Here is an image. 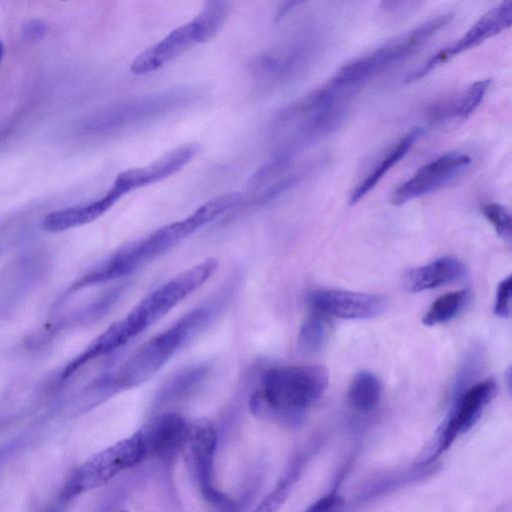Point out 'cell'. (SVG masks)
<instances>
[{
    "label": "cell",
    "mask_w": 512,
    "mask_h": 512,
    "mask_svg": "<svg viewBox=\"0 0 512 512\" xmlns=\"http://www.w3.org/2000/svg\"><path fill=\"white\" fill-rule=\"evenodd\" d=\"M231 11V2L212 0L190 21L196 44L211 40L221 29Z\"/></svg>",
    "instance_id": "cell-21"
},
{
    "label": "cell",
    "mask_w": 512,
    "mask_h": 512,
    "mask_svg": "<svg viewBox=\"0 0 512 512\" xmlns=\"http://www.w3.org/2000/svg\"><path fill=\"white\" fill-rule=\"evenodd\" d=\"M201 97L195 87H178L130 98L107 109L96 120L104 131L131 129L193 104Z\"/></svg>",
    "instance_id": "cell-6"
},
{
    "label": "cell",
    "mask_w": 512,
    "mask_h": 512,
    "mask_svg": "<svg viewBox=\"0 0 512 512\" xmlns=\"http://www.w3.org/2000/svg\"><path fill=\"white\" fill-rule=\"evenodd\" d=\"M186 441L190 444L196 476L204 497L212 503L223 504L225 497L212 483L213 457L217 443L214 427L207 421H197L189 425Z\"/></svg>",
    "instance_id": "cell-14"
},
{
    "label": "cell",
    "mask_w": 512,
    "mask_h": 512,
    "mask_svg": "<svg viewBox=\"0 0 512 512\" xmlns=\"http://www.w3.org/2000/svg\"><path fill=\"white\" fill-rule=\"evenodd\" d=\"M312 311L342 319H369L384 312L387 300L372 293L318 289L308 296Z\"/></svg>",
    "instance_id": "cell-12"
},
{
    "label": "cell",
    "mask_w": 512,
    "mask_h": 512,
    "mask_svg": "<svg viewBox=\"0 0 512 512\" xmlns=\"http://www.w3.org/2000/svg\"><path fill=\"white\" fill-rule=\"evenodd\" d=\"M245 201L242 193H226L208 200L184 219L169 223L126 245L74 285H88L114 280L143 267L169 251L202 226Z\"/></svg>",
    "instance_id": "cell-1"
},
{
    "label": "cell",
    "mask_w": 512,
    "mask_h": 512,
    "mask_svg": "<svg viewBox=\"0 0 512 512\" xmlns=\"http://www.w3.org/2000/svg\"><path fill=\"white\" fill-rule=\"evenodd\" d=\"M511 286V276L503 279L498 285L494 303V313L499 317L504 318L510 316Z\"/></svg>",
    "instance_id": "cell-30"
},
{
    "label": "cell",
    "mask_w": 512,
    "mask_h": 512,
    "mask_svg": "<svg viewBox=\"0 0 512 512\" xmlns=\"http://www.w3.org/2000/svg\"><path fill=\"white\" fill-rule=\"evenodd\" d=\"M213 312L212 305L196 307L150 338L106 379L107 388L114 392L131 389L150 379L209 321Z\"/></svg>",
    "instance_id": "cell-4"
},
{
    "label": "cell",
    "mask_w": 512,
    "mask_h": 512,
    "mask_svg": "<svg viewBox=\"0 0 512 512\" xmlns=\"http://www.w3.org/2000/svg\"><path fill=\"white\" fill-rule=\"evenodd\" d=\"M200 149L197 143L178 146L144 167L130 168L121 172L115 178L112 187L123 197L138 188L160 182L191 162Z\"/></svg>",
    "instance_id": "cell-13"
},
{
    "label": "cell",
    "mask_w": 512,
    "mask_h": 512,
    "mask_svg": "<svg viewBox=\"0 0 512 512\" xmlns=\"http://www.w3.org/2000/svg\"><path fill=\"white\" fill-rule=\"evenodd\" d=\"M482 213L500 237L506 241L511 240V216L503 205L487 203L482 207Z\"/></svg>",
    "instance_id": "cell-27"
},
{
    "label": "cell",
    "mask_w": 512,
    "mask_h": 512,
    "mask_svg": "<svg viewBox=\"0 0 512 512\" xmlns=\"http://www.w3.org/2000/svg\"><path fill=\"white\" fill-rule=\"evenodd\" d=\"M345 501L337 490H332L316 500L305 512H344Z\"/></svg>",
    "instance_id": "cell-29"
},
{
    "label": "cell",
    "mask_w": 512,
    "mask_h": 512,
    "mask_svg": "<svg viewBox=\"0 0 512 512\" xmlns=\"http://www.w3.org/2000/svg\"><path fill=\"white\" fill-rule=\"evenodd\" d=\"M146 456L138 433L91 456L66 482L61 498L71 500L79 494L103 485L120 471L140 462Z\"/></svg>",
    "instance_id": "cell-7"
},
{
    "label": "cell",
    "mask_w": 512,
    "mask_h": 512,
    "mask_svg": "<svg viewBox=\"0 0 512 512\" xmlns=\"http://www.w3.org/2000/svg\"><path fill=\"white\" fill-rule=\"evenodd\" d=\"M381 399V384L379 379L370 371H360L352 379L347 400L356 411L368 413L373 411Z\"/></svg>",
    "instance_id": "cell-22"
},
{
    "label": "cell",
    "mask_w": 512,
    "mask_h": 512,
    "mask_svg": "<svg viewBox=\"0 0 512 512\" xmlns=\"http://www.w3.org/2000/svg\"><path fill=\"white\" fill-rule=\"evenodd\" d=\"M188 429V423L180 415L165 413L151 420L137 433L146 455L165 454L186 442Z\"/></svg>",
    "instance_id": "cell-16"
},
{
    "label": "cell",
    "mask_w": 512,
    "mask_h": 512,
    "mask_svg": "<svg viewBox=\"0 0 512 512\" xmlns=\"http://www.w3.org/2000/svg\"><path fill=\"white\" fill-rule=\"evenodd\" d=\"M300 1H287L281 3V5L278 7L275 15H274V21H279L282 19L287 13H289L291 10H293L297 5L301 4Z\"/></svg>",
    "instance_id": "cell-32"
},
{
    "label": "cell",
    "mask_w": 512,
    "mask_h": 512,
    "mask_svg": "<svg viewBox=\"0 0 512 512\" xmlns=\"http://www.w3.org/2000/svg\"><path fill=\"white\" fill-rule=\"evenodd\" d=\"M314 46L308 39L268 50L257 56L251 66L260 88L278 86L296 76L309 62Z\"/></svg>",
    "instance_id": "cell-11"
},
{
    "label": "cell",
    "mask_w": 512,
    "mask_h": 512,
    "mask_svg": "<svg viewBox=\"0 0 512 512\" xmlns=\"http://www.w3.org/2000/svg\"><path fill=\"white\" fill-rule=\"evenodd\" d=\"M469 300L470 292L468 290L444 294L433 302L424 314L422 322L426 326L446 323L459 315Z\"/></svg>",
    "instance_id": "cell-24"
},
{
    "label": "cell",
    "mask_w": 512,
    "mask_h": 512,
    "mask_svg": "<svg viewBox=\"0 0 512 512\" xmlns=\"http://www.w3.org/2000/svg\"><path fill=\"white\" fill-rule=\"evenodd\" d=\"M293 158L292 153L279 149L250 177L247 187L257 189L271 181L290 166Z\"/></svg>",
    "instance_id": "cell-26"
},
{
    "label": "cell",
    "mask_w": 512,
    "mask_h": 512,
    "mask_svg": "<svg viewBox=\"0 0 512 512\" xmlns=\"http://www.w3.org/2000/svg\"><path fill=\"white\" fill-rule=\"evenodd\" d=\"M295 472H292L278 484L255 508L253 512H277L287 499L291 490L292 482L295 479Z\"/></svg>",
    "instance_id": "cell-28"
},
{
    "label": "cell",
    "mask_w": 512,
    "mask_h": 512,
    "mask_svg": "<svg viewBox=\"0 0 512 512\" xmlns=\"http://www.w3.org/2000/svg\"><path fill=\"white\" fill-rule=\"evenodd\" d=\"M466 275L464 264L454 257H441L409 270L403 285L409 292H421L458 281Z\"/></svg>",
    "instance_id": "cell-17"
},
{
    "label": "cell",
    "mask_w": 512,
    "mask_h": 512,
    "mask_svg": "<svg viewBox=\"0 0 512 512\" xmlns=\"http://www.w3.org/2000/svg\"><path fill=\"white\" fill-rule=\"evenodd\" d=\"M327 385V371L320 366L272 367L262 373L250 407L261 416L295 420L321 397Z\"/></svg>",
    "instance_id": "cell-2"
},
{
    "label": "cell",
    "mask_w": 512,
    "mask_h": 512,
    "mask_svg": "<svg viewBox=\"0 0 512 512\" xmlns=\"http://www.w3.org/2000/svg\"><path fill=\"white\" fill-rule=\"evenodd\" d=\"M471 164L469 155L448 152L421 166L410 178L399 184L390 196L393 205H402L448 185Z\"/></svg>",
    "instance_id": "cell-10"
},
{
    "label": "cell",
    "mask_w": 512,
    "mask_h": 512,
    "mask_svg": "<svg viewBox=\"0 0 512 512\" xmlns=\"http://www.w3.org/2000/svg\"><path fill=\"white\" fill-rule=\"evenodd\" d=\"M46 32V25L41 20L27 22L22 30L23 37L28 41L40 40Z\"/></svg>",
    "instance_id": "cell-31"
},
{
    "label": "cell",
    "mask_w": 512,
    "mask_h": 512,
    "mask_svg": "<svg viewBox=\"0 0 512 512\" xmlns=\"http://www.w3.org/2000/svg\"><path fill=\"white\" fill-rule=\"evenodd\" d=\"M496 391V382L493 379H486L459 395L441 425L433 450L420 463L434 465L439 456L450 449L457 439L477 423L485 408L494 398Z\"/></svg>",
    "instance_id": "cell-8"
},
{
    "label": "cell",
    "mask_w": 512,
    "mask_h": 512,
    "mask_svg": "<svg viewBox=\"0 0 512 512\" xmlns=\"http://www.w3.org/2000/svg\"><path fill=\"white\" fill-rule=\"evenodd\" d=\"M423 130L420 127L413 128L406 133L387 153L383 156L371 171L357 184L349 197V205H354L364 198L410 151L415 142L422 135Z\"/></svg>",
    "instance_id": "cell-20"
},
{
    "label": "cell",
    "mask_w": 512,
    "mask_h": 512,
    "mask_svg": "<svg viewBox=\"0 0 512 512\" xmlns=\"http://www.w3.org/2000/svg\"><path fill=\"white\" fill-rule=\"evenodd\" d=\"M208 368L205 365L190 366L168 380L161 391L164 398H173L184 395L205 379Z\"/></svg>",
    "instance_id": "cell-25"
},
{
    "label": "cell",
    "mask_w": 512,
    "mask_h": 512,
    "mask_svg": "<svg viewBox=\"0 0 512 512\" xmlns=\"http://www.w3.org/2000/svg\"><path fill=\"white\" fill-rule=\"evenodd\" d=\"M490 84V79L477 80L456 95L439 100L429 108L430 120L446 123L469 118L483 101Z\"/></svg>",
    "instance_id": "cell-18"
},
{
    "label": "cell",
    "mask_w": 512,
    "mask_h": 512,
    "mask_svg": "<svg viewBox=\"0 0 512 512\" xmlns=\"http://www.w3.org/2000/svg\"><path fill=\"white\" fill-rule=\"evenodd\" d=\"M511 22L512 1H503L482 15L460 38L437 51L425 63L412 71L405 78V82L411 83L421 79L453 57L509 28Z\"/></svg>",
    "instance_id": "cell-9"
},
{
    "label": "cell",
    "mask_w": 512,
    "mask_h": 512,
    "mask_svg": "<svg viewBox=\"0 0 512 512\" xmlns=\"http://www.w3.org/2000/svg\"><path fill=\"white\" fill-rule=\"evenodd\" d=\"M195 44L192 26L189 21L175 28L163 39L138 54L131 62L130 70L135 75L154 72Z\"/></svg>",
    "instance_id": "cell-15"
},
{
    "label": "cell",
    "mask_w": 512,
    "mask_h": 512,
    "mask_svg": "<svg viewBox=\"0 0 512 512\" xmlns=\"http://www.w3.org/2000/svg\"><path fill=\"white\" fill-rule=\"evenodd\" d=\"M330 333L326 316L312 312L302 323L298 334V348L306 355H315L325 347Z\"/></svg>",
    "instance_id": "cell-23"
},
{
    "label": "cell",
    "mask_w": 512,
    "mask_h": 512,
    "mask_svg": "<svg viewBox=\"0 0 512 512\" xmlns=\"http://www.w3.org/2000/svg\"><path fill=\"white\" fill-rule=\"evenodd\" d=\"M216 268L217 261L207 259L158 286L102 333L108 348L114 351L137 337L205 284Z\"/></svg>",
    "instance_id": "cell-3"
},
{
    "label": "cell",
    "mask_w": 512,
    "mask_h": 512,
    "mask_svg": "<svg viewBox=\"0 0 512 512\" xmlns=\"http://www.w3.org/2000/svg\"><path fill=\"white\" fill-rule=\"evenodd\" d=\"M3 55H4V44L0 40V63L2 61Z\"/></svg>",
    "instance_id": "cell-33"
},
{
    "label": "cell",
    "mask_w": 512,
    "mask_h": 512,
    "mask_svg": "<svg viewBox=\"0 0 512 512\" xmlns=\"http://www.w3.org/2000/svg\"><path fill=\"white\" fill-rule=\"evenodd\" d=\"M121 197L111 187L104 196L93 202L49 213L42 226L48 232H62L88 224L108 211Z\"/></svg>",
    "instance_id": "cell-19"
},
{
    "label": "cell",
    "mask_w": 512,
    "mask_h": 512,
    "mask_svg": "<svg viewBox=\"0 0 512 512\" xmlns=\"http://www.w3.org/2000/svg\"><path fill=\"white\" fill-rule=\"evenodd\" d=\"M452 13L437 15L381 46L343 65L329 80L340 90L354 91L362 83L399 65L415 54L452 19Z\"/></svg>",
    "instance_id": "cell-5"
}]
</instances>
